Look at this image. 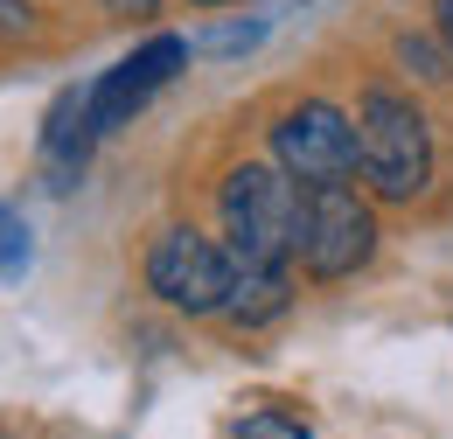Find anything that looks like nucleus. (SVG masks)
Returning a JSON list of instances; mask_svg holds the SVG:
<instances>
[{"label":"nucleus","mask_w":453,"mask_h":439,"mask_svg":"<svg viewBox=\"0 0 453 439\" xmlns=\"http://www.w3.org/2000/svg\"><path fill=\"white\" fill-rule=\"evenodd\" d=\"M181 63H188V42H181V35H154L147 50L119 56L112 70L91 84V126H98V133L126 126V119H133V112H140V105H147V98H154V91L174 77V70H181Z\"/></svg>","instance_id":"423d86ee"},{"label":"nucleus","mask_w":453,"mask_h":439,"mask_svg":"<svg viewBox=\"0 0 453 439\" xmlns=\"http://www.w3.org/2000/svg\"><path fill=\"white\" fill-rule=\"evenodd\" d=\"M237 439H314V433L286 412H251V419H237Z\"/></svg>","instance_id":"9d476101"},{"label":"nucleus","mask_w":453,"mask_h":439,"mask_svg":"<svg viewBox=\"0 0 453 439\" xmlns=\"http://www.w3.org/2000/svg\"><path fill=\"white\" fill-rule=\"evenodd\" d=\"M251 42H258V21H251V28H217V35L203 42V50H217V56H237V50H251Z\"/></svg>","instance_id":"9b49d317"},{"label":"nucleus","mask_w":453,"mask_h":439,"mask_svg":"<svg viewBox=\"0 0 453 439\" xmlns=\"http://www.w3.org/2000/svg\"><path fill=\"white\" fill-rule=\"evenodd\" d=\"M433 28H440V42H447V56H453V0H433Z\"/></svg>","instance_id":"ddd939ff"},{"label":"nucleus","mask_w":453,"mask_h":439,"mask_svg":"<svg viewBox=\"0 0 453 439\" xmlns=\"http://www.w3.org/2000/svg\"><path fill=\"white\" fill-rule=\"evenodd\" d=\"M224 237L237 251V266H286L293 244H300V196H293V174L280 161H244L224 174Z\"/></svg>","instance_id":"f03ea898"},{"label":"nucleus","mask_w":453,"mask_h":439,"mask_svg":"<svg viewBox=\"0 0 453 439\" xmlns=\"http://www.w3.org/2000/svg\"><path fill=\"white\" fill-rule=\"evenodd\" d=\"M273 161L300 181V189H321V181H349L356 174V119L328 98H307V105L280 112L273 126Z\"/></svg>","instance_id":"39448f33"},{"label":"nucleus","mask_w":453,"mask_h":439,"mask_svg":"<svg viewBox=\"0 0 453 439\" xmlns=\"http://www.w3.org/2000/svg\"><path fill=\"white\" fill-rule=\"evenodd\" d=\"M237 286V251H217L203 230L174 223L147 244V293L174 314H224Z\"/></svg>","instance_id":"20e7f679"},{"label":"nucleus","mask_w":453,"mask_h":439,"mask_svg":"<svg viewBox=\"0 0 453 439\" xmlns=\"http://www.w3.org/2000/svg\"><path fill=\"white\" fill-rule=\"evenodd\" d=\"M105 7H112V14H154L161 0H105Z\"/></svg>","instance_id":"4468645a"},{"label":"nucleus","mask_w":453,"mask_h":439,"mask_svg":"<svg viewBox=\"0 0 453 439\" xmlns=\"http://www.w3.org/2000/svg\"><path fill=\"white\" fill-rule=\"evenodd\" d=\"M356 167L377 203H411L433 181V133L426 112L391 84H370L356 98Z\"/></svg>","instance_id":"f257e3e1"},{"label":"nucleus","mask_w":453,"mask_h":439,"mask_svg":"<svg viewBox=\"0 0 453 439\" xmlns=\"http://www.w3.org/2000/svg\"><path fill=\"white\" fill-rule=\"evenodd\" d=\"M28 21H35V14H28L21 0H0V35H28Z\"/></svg>","instance_id":"f8f14e48"},{"label":"nucleus","mask_w":453,"mask_h":439,"mask_svg":"<svg viewBox=\"0 0 453 439\" xmlns=\"http://www.w3.org/2000/svg\"><path fill=\"white\" fill-rule=\"evenodd\" d=\"M91 140H98V126H91V91H63L57 105H50V119H42V167L57 174L50 189H70V181H77Z\"/></svg>","instance_id":"0eeeda50"},{"label":"nucleus","mask_w":453,"mask_h":439,"mask_svg":"<svg viewBox=\"0 0 453 439\" xmlns=\"http://www.w3.org/2000/svg\"><path fill=\"white\" fill-rule=\"evenodd\" d=\"M293 307V286H286V266H237V286H230V321L237 328H265Z\"/></svg>","instance_id":"6e6552de"},{"label":"nucleus","mask_w":453,"mask_h":439,"mask_svg":"<svg viewBox=\"0 0 453 439\" xmlns=\"http://www.w3.org/2000/svg\"><path fill=\"white\" fill-rule=\"evenodd\" d=\"M196 7H224V0H196Z\"/></svg>","instance_id":"2eb2a0df"},{"label":"nucleus","mask_w":453,"mask_h":439,"mask_svg":"<svg viewBox=\"0 0 453 439\" xmlns=\"http://www.w3.org/2000/svg\"><path fill=\"white\" fill-rule=\"evenodd\" d=\"M21 266H28V223H21L7 203H0V279L21 273Z\"/></svg>","instance_id":"1a4fd4ad"},{"label":"nucleus","mask_w":453,"mask_h":439,"mask_svg":"<svg viewBox=\"0 0 453 439\" xmlns=\"http://www.w3.org/2000/svg\"><path fill=\"white\" fill-rule=\"evenodd\" d=\"M377 251V217L370 203L349 189V181H321V189H300V273L307 279H349L370 266Z\"/></svg>","instance_id":"7ed1b4c3"}]
</instances>
